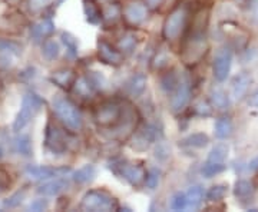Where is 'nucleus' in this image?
I'll return each instance as SVG.
<instances>
[{"label":"nucleus","instance_id":"4","mask_svg":"<svg viewBox=\"0 0 258 212\" xmlns=\"http://www.w3.org/2000/svg\"><path fill=\"white\" fill-rule=\"evenodd\" d=\"M207 52V37L205 33H189V37L185 42V46L182 49V60L185 65L194 66L201 59Z\"/></svg>","mask_w":258,"mask_h":212},{"label":"nucleus","instance_id":"1","mask_svg":"<svg viewBox=\"0 0 258 212\" xmlns=\"http://www.w3.org/2000/svg\"><path fill=\"white\" fill-rule=\"evenodd\" d=\"M52 109L56 118L63 123L64 126L72 132H76L82 128V115L79 109L64 96H55L52 101Z\"/></svg>","mask_w":258,"mask_h":212},{"label":"nucleus","instance_id":"22","mask_svg":"<svg viewBox=\"0 0 258 212\" xmlns=\"http://www.w3.org/2000/svg\"><path fill=\"white\" fill-rule=\"evenodd\" d=\"M13 148H15V152L22 155V157H30L32 152H33L32 139H30L29 135H19L18 138H15Z\"/></svg>","mask_w":258,"mask_h":212},{"label":"nucleus","instance_id":"48","mask_svg":"<svg viewBox=\"0 0 258 212\" xmlns=\"http://www.w3.org/2000/svg\"><path fill=\"white\" fill-rule=\"evenodd\" d=\"M63 2H64V0H56V3H57V5H62Z\"/></svg>","mask_w":258,"mask_h":212},{"label":"nucleus","instance_id":"36","mask_svg":"<svg viewBox=\"0 0 258 212\" xmlns=\"http://www.w3.org/2000/svg\"><path fill=\"white\" fill-rule=\"evenodd\" d=\"M225 169L224 164H218V162H208L203 166V175L205 178H212V176L221 174L222 171Z\"/></svg>","mask_w":258,"mask_h":212},{"label":"nucleus","instance_id":"41","mask_svg":"<svg viewBox=\"0 0 258 212\" xmlns=\"http://www.w3.org/2000/svg\"><path fill=\"white\" fill-rule=\"evenodd\" d=\"M49 5V0H29V10L32 13H39Z\"/></svg>","mask_w":258,"mask_h":212},{"label":"nucleus","instance_id":"34","mask_svg":"<svg viewBox=\"0 0 258 212\" xmlns=\"http://www.w3.org/2000/svg\"><path fill=\"white\" fill-rule=\"evenodd\" d=\"M137 37L134 33H128V35H125V36L120 37L119 40V50L120 52H125V53H131L135 47H137Z\"/></svg>","mask_w":258,"mask_h":212},{"label":"nucleus","instance_id":"38","mask_svg":"<svg viewBox=\"0 0 258 212\" xmlns=\"http://www.w3.org/2000/svg\"><path fill=\"white\" fill-rule=\"evenodd\" d=\"M171 208L174 211H182L186 208V194L184 192H176L171 198Z\"/></svg>","mask_w":258,"mask_h":212},{"label":"nucleus","instance_id":"16","mask_svg":"<svg viewBox=\"0 0 258 212\" xmlns=\"http://www.w3.org/2000/svg\"><path fill=\"white\" fill-rule=\"evenodd\" d=\"M68 185H69V181L66 179V175L56 176L40 185L37 188V194L43 195V196H55L60 194L64 188H68Z\"/></svg>","mask_w":258,"mask_h":212},{"label":"nucleus","instance_id":"11","mask_svg":"<svg viewBox=\"0 0 258 212\" xmlns=\"http://www.w3.org/2000/svg\"><path fill=\"white\" fill-rule=\"evenodd\" d=\"M137 118L138 116H137V112L135 111H132V109H123L118 125L112 128L113 135L119 139L128 138L129 135L137 128Z\"/></svg>","mask_w":258,"mask_h":212},{"label":"nucleus","instance_id":"5","mask_svg":"<svg viewBox=\"0 0 258 212\" xmlns=\"http://www.w3.org/2000/svg\"><path fill=\"white\" fill-rule=\"evenodd\" d=\"M123 109L120 105L115 101H106L101 103L95 112H93V119L101 126V128H113L118 125L120 120Z\"/></svg>","mask_w":258,"mask_h":212},{"label":"nucleus","instance_id":"31","mask_svg":"<svg viewBox=\"0 0 258 212\" xmlns=\"http://www.w3.org/2000/svg\"><path fill=\"white\" fill-rule=\"evenodd\" d=\"M228 157V147L220 144L217 147L212 148V151L208 155V162H218V164H224V161Z\"/></svg>","mask_w":258,"mask_h":212},{"label":"nucleus","instance_id":"25","mask_svg":"<svg viewBox=\"0 0 258 212\" xmlns=\"http://www.w3.org/2000/svg\"><path fill=\"white\" fill-rule=\"evenodd\" d=\"M210 101L214 108L221 109V111L228 109V106H230V99L222 89H212L210 93Z\"/></svg>","mask_w":258,"mask_h":212},{"label":"nucleus","instance_id":"42","mask_svg":"<svg viewBox=\"0 0 258 212\" xmlns=\"http://www.w3.org/2000/svg\"><path fill=\"white\" fill-rule=\"evenodd\" d=\"M195 111H197L198 115H201V116H210L211 115V106L207 102H198L195 105Z\"/></svg>","mask_w":258,"mask_h":212},{"label":"nucleus","instance_id":"35","mask_svg":"<svg viewBox=\"0 0 258 212\" xmlns=\"http://www.w3.org/2000/svg\"><path fill=\"white\" fill-rule=\"evenodd\" d=\"M62 42H63L64 47H66V52H68V56L69 57H75L78 55V42L71 33H66L63 32L62 33Z\"/></svg>","mask_w":258,"mask_h":212},{"label":"nucleus","instance_id":"2","mask_svg":"<svg viewBox=\"0 0 258 212\" xmlns=\"http://www.w3.org/2000/svg\"><path fill=\"white\" fill-rule=\"evenodd\" d=\"M82 211H116L119 209L118 201L105 189H91L83 195L81 202Z\"/></svg>","mask_w":258,"mask_h":212},{"label":"nucleus","instance_id":"40","mask_svg":"<svg viewBox=\"0 0 258 212\" xmlns=\"http://www.w3.org/2000/svg\"><path fill=\"white\" fill-rule=\"evenodd\" d=\"M47 206H49V202L45 198H37V199H33L32 202L29 203V211H45Z\"/></svg>","mask_w":258,"mask_h":212},{"label":"nucleus","instance_id":"13","mask_svg":"<svg viewBox=\"0 0 258 212\" xmlns=\"http://www.w3.org/2000/svg\"><path fill=\"white\" fill-rule=\"evenodd\" d=\"M98 56H99V59H101L102 62L106 63V65L119 66L123 62L122 52L116 50L109 42H106L103 39L98 42Z\"/></svg>","mask_w":258,"mask_h":212},{"label":"nucleus","instance_id":"6","mask_svg":"<svg viewBox=\"0 0 258 212\" xmlns=\"http://www.w3.org/2000/svg\"><path fill=\"white\" fill-rule=\"evenodd\" d=\"M45 147L49 152L60 155L64 154L69 148V139L63 133V130L60 129L56 123L52 120H49L45 129Z\"/></svg>","mask_w":258,"mask_h":212},{"label":"nucleus","instance_id":"3","mask_svg":"<svg viewBox=\"0 0 258 212\" xmlns=\"http://www.w3.org/2000/svg\"><path fill=\"white\" fill-rule=\"evenodd\" d=\"M43 105H45V101L35 92L25 93V96L22 99V105H20V111L18 112L16 119L12 126L13 130L20 132L25 126H28L29 122L36 116L37 112L43 108Z\"/></svg>","mask_w":258,"mask_h":212},{"label":"nucleus","instance_id":"43","mask_svg":"<svg viewBox=\"0 0 258 212\" xmlns=\"http://www.w3.org/2000/svg\"><path fill=\"white\" fill-rule=\"evenodd\" d=\"M10 186L9 175L8 172H5L3 169H0V189H6Z\"/></svg>","mask_w":258,"mask_h":212},{"label":"nucleus","instance_id":"14","mask_svg":"<svg viewBox=\"0 0 258 212\" xmlns=\"http://www.w3.org/2000/svg\"><path fill=\"white\" fill-rule=\"evenodd\" d=\"M20 55H22V47L16 42L0 39V65L12 66Z\"/></svg>","mask_w":258,"mask_h":212},{"label":"nucleus","instance_id":"7","mask_svg":"<svg viewBox=\"0 0 258 212\" xmlns=\"http://www.w3.org/2000/svg\"><path fill=\"white\" fill-rule=\"evenodd\" d=\"M185 25H186V12L185 9H176L175 12L168 15L164 23L162 35L166 40H175L181 36Z\"/></svg>","mask_w":258,"mask_h":212},{"label":"nucleus","instance_id":"27","mask_svg":"<svg viewBox=\"0 0 258 212\" xmlns=\"http://www.w3.org/2000/svg\"><path fill=\"white\" fill-rule=\"evenodd\" d=\"M248 85H249L248 75H245V74L238 75V76L234 79V82H232V93H234V96H235V98H241L244 93L247 92Z\"/></svg>","mask_w":258,"mask_h":212},{"label":"nucleus","instance_id":"46","mask_svg":"<svg viewBox=\"0 0 258 212\" xmlns=\"http://www.w3.org/2000/svg\"><path fill=\"white\" fill-rule=\"evenodd\" d=\"M249 168H251V169H257V168H258V158H257V159H254V161L251 162Z\"/></svg>","mask_w":258,"mask_h":212},{"label":"nucleus","instance_id":"28","mask_svg":"<svg viewBox=\"0 0 258 212\" xmlns=\"http://www.w3.org/2000/svg\"><path fill=\"white\" fill-rule=\"evenodd\" d=\"M60 53V47L53 39H46L42 45V55L47 60H55L56 57Z\"/></svg>","mask_w":258,"mask_h":212},{"label":"nucleus","instance_id":"21","mask_svg":"<svg viewBox=\"0 0 258 212\" xmlns=\"http://www.w3.org/2000/svg\"><path fill=\"white\" fill-rule=\"evenodd\" d=\"M128 92L129 95H132V96H141L144 91H145V88H147V76L144 74H138V75H134L131 79H129L128 82Z\"/></svg>","mask_w":258,"mask_h":212},{"label":"nucleus","instance_id":"9","mask_svg":"<svg viewBox=\"0 0 258 212\" xmlns=\"http://www.w3.org/2000/svg\"><path fill=\"white\" fill-rule=\"evenodd\" d=\"M68 172V169H60V168H52V166L45 165H26L25 166V175L32 181H49L52 178L63 175Z\"/></svg>","mask_w":258,"mask_h":212},{"label":"nucleus","instance_id":"12","mask_svg":"<svg viewBox=\"0 0 258 212\" xmlns=\"http://www.w3.org/2000/svg\"><path fill=\"white\" fill-rule=\"evenodd\" d=\"M119 175H122L132 186H141L145 184L147 169L137 164H122L119 165Z\"/></svg>","mask_w":258,"mask_h":212},{"label":"nucleus","instance_id":"30","mask_svg":"<svg viewBox=\"0 0 258 212\" xmlns=\"http://www.w3.org/2000/svg\"><path fill=\"white\" fill-rule=\"evenodd\" d=\"M75 89L76 93L82 98H91L93 95V85L91 81H88L86 78H79L75 82Z\"/></svg>","mask_w":258,"mask_h":212},{"label":"nucleus","instance_id":"39","mask_svg":"<svg viewBox=\"0 0 258 212\" xmlns=\"http://www.w3.org/2000/svg\"><path fill=\"white\" fill-rule=\"evenodd\" d=\"M159 184V172L157 169H151L147 172V178H145V185L149 189H155Z\"/></svg>","mask_w":258,"mask_h":212},{"label":"nucleus","instance_id":"18","mask_svg":"<svg viewBox=\"0 0 258 212\" xmlns=\"http://www.w3.org/2000/svg\"><path fill=\"white\" fill-rule=\"evenodd\" d=\"M50 82L55 83L56 86L62 88V89H71L76 82V76L72 69H59L50 75Z\"/></svg>","mask_w":258,"mask_h":212},{"label":"nucleus","instance_id":"33","mask_svg":"<svg viewBox=\"0 0 258 212\" xmlns=\"http://www.w3.org/2000/svg\"><path fill=\"white\" fill-rule=\"evenodd\" d=\"M252 192H254L252 185L249 184L248 181H244V179L238 181L235 184V188H234V194L238 198H248V196L252 195Z\"/></svg>","mask_w":258,"mask_h":212},{"label":"nucleus","instance_id":"29","mask_svg":"<svg viewBox=\"0 0 258 212\" xmlns=\"http://www.w3.org/2000/svg\"><path fill=\"white\" fill-rule=\"evenodd\" d=\"M232 133V123L228 118H220L215 122V135L217 138L227 139Z\"/></svg>","mask_w":258,"mask_h":212},{"label":"nucleus","instance_id":"20","mask_svg":"<svg viewBox=\"0 0 258 212\" xmlns=\"http://www.w3.org/2000/svg\"><path fill=\"white\" fill-rule=\"evenodd\" d=\"M120 16H122V8H119L116 3H111L102 9V20H103L105 26L115 25L119 20Z\"/></svg>","mask_w":258,"mask_h":212},{"label":"nucleus","instance_id":"10","mask_svg":"<svg viewBox=\"0 0 258 212\" xmlns=\"http://www.w3.org/2000/svg\"><path fill=\"white\" fill-rule=\"evenodd\" d=\"M232 65V53L228 49H221L214 59V78L218 82H224L230 75Z\"/></svg>","mask_w":258,"mask_h":212},{"label":"nucleus","instance_id":"23","mask_svg":"<svg viewBox=\"0 0 258 212\" xmlns=\"http://www.w3.org/2000/svg\"><path fill=\"white\" fill-rule=\"evenodd\" d=\"M204 199V189L203 186L195 185L191 186L186 192V208L189 209H197L200 208V205Z\"/></svg>","mask_w":258,"mask_h":212},{"label":"nucleus","instance_id":"47","mask_svg":"<svg viewBox=\"0 0 258 212\" xmlns=\"http://www.w3.org/2000/svg\"><path fill=\"white\" fill-rule=\"evenodd\" d=\"M8 2H9L10 5H16V3H18L19 0H8Z\"/></svg>","mask_w":258,"mask_h":212},{"label":"nucleus","instance_id":"45","mask_svg":"<svg viewBox=\"0 0 258 212\" xmlns=\"http://www.w3.org/2000/svg\"><path fill=\"white\" fill-rule=\"evenodd\" d=\"M248 105L249 106H252V108H258V91L257 92H254L252 95H251V96H249Z\"/></svg>","mask_w":258,"mask_h":212},{"label":"nucleus","instance_id":"32","mask_svg":"<svg viewBox=\"0 0 258 212\" xmlns=\"http://www.w3.org/2000/svg\"><path fill=\"white\" fill-rule=\"evenodd\" d=\"M227 185H214L212 188H210V191L207 192V199L211 201V202H217V201H221L225 198L227 195Z\"/></svg>","mask_w":258,"mask_h":212},{"label":"nucleus","instance_id":"15","mask_svg":"<svg viewBox=\"0 0 258 212\" xmlns=\"http://www.w3.org/2000/svg\"><path fill=\"white\" fill-rule=\"evenodd\" d=\"M191 99V83L186 79L182 82L178 83L175 92L171 98V108L174 112H181L185 106L188 105V102Z\"/></svg>","mask_w":258,"mask_h":212},{"label":"nucleus","instance_id":"37","mask_svg":"<svg viewBox=\"0 0 258 212\" xmlns=\"http://www.w3.org/2000/svg\"><path fill=\"white\" fill-rule=\"evenodd\" d=\"M26 192H28V191H26L25 188L18 191V192H15V194L12 195V196H9L8 199L3 201V206H5V208H16V206H19L20 203L23 202V199H25V196H26Z\"/></svg>","mask_w":258,"mask_h":212},{"label":"nucleus","instance_id":"24","mask_svg":"<svg viewBox=\"0 0 258 212\" xmlns=\"http://www.w3.org/2000/svg\"><path fill=\"white\" fill-rule=\"evenodd\" d=\"M96 176V169L93 165H85L81 169H78L74 174V181L76 184L83 185L92 182Z\"/></svg>","mask_w":258,"mask_h":212},{"label":"nucleus","instance_id":"17","mask_svg":"<svg viewBox=\"0 0 258 212\" xmlns=\"http://www.w3.org/2000/svg\"><path fill=\"white\" fill-rule=\"evenodd\" d=\"M53 32H55V23L52 22V19L46 18L35 23L30 28V37L35 42H40V40H45L47 36H50Z\"/></svg>","mask_w":258,"mask_h":212},{"label":"nucleus","instance_id":"19","mask_svg":"<svg viewBox=\"0 0 258 212\" xmlns=\"http://www.w3.org/2000/svg\"><path fill=\"white\" fill-rule=\"evenodd\" d=\"M83 10L86 20L92 25H98L102 20V9L96 0H83Z\"/></svg>","mask_w":258,"mask_h":212},{"label":"nucleus","instance_id":"49","mask_svg":"<svg viewBox=\"0 0 258 212\" xmlns=\"http://www.w3.org/2000/svg\"><path fill=\"white\" fill-rule=\"evenodd\" d=\"M3 158V151H2V148H0V159Z\"/></svg>","mask_w":258,"mask_h":212},{"label":"nucleus","instance_id":"44","mask_svg":"<svg viewBox=\"0 0 258 212\" xmlns=\"http://www.w3.org/2000/svg\"><path fill=\"white\" fill-rule=\"evenodd\" d=\"M145 5H147L148 9L157 10L164 5V0H145Z\"/></svg>","mask_w":258,"mask_h":212},{"label":"nucleus","instance_id":"8","mask_svg":"<svg viewBox=\"0 0 258 212\" xmlns=\"http://www.w3.org/2000/svg\"><path fill=\"white\" fill-rule=\"evenodd\" d=\"M148 8L138 0H131L122 8V18L131 28L141 26L147 19Z\"/></svg>","mask_w":258,"mask_h":212},{"label":"nucleus","instance_id":"26","mask_svg":"<svg viewBox=\"0 0 258 212\" xmlns=\"http://www.w3.org/2000/svg\"><path fill=\"white\" fill-rule=\"evenodd\" d=\"M208 142H210V139L205 133H192V135L182 139L179 142V145L185 148H204L208 145Z\"/></svg>","mask_w":258,"mask_h":212}]
</instances>
